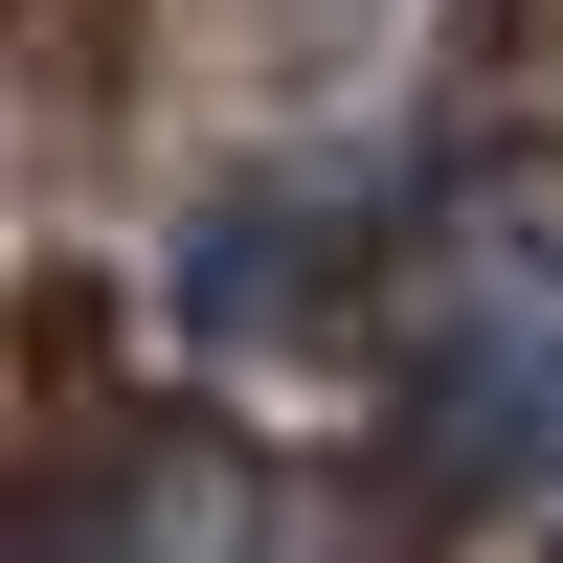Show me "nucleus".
<instances>
[{
    "label": "nucleus",
    "mask_w": 563,
    "mask_h": 563,
    "mask_svg": "<svg viewBox=\"0 0 563 563\" xmlns=\"http://www.w3.org/2000/svg\"><path fill=\"white\" fill-rule=\"evenodd\" d=\"M429 384H451V429L563 451V180H496L429 249Z\"/></svg>",
    "instance_id": "nucleus-1"
}]
</instances>
